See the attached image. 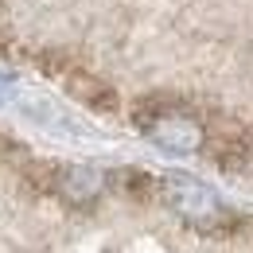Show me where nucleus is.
<instances>
[{"label":"nucleus","instance_id":"obj_1","mask_svg":"<svg viewBox=\"0 0 253 253\" xmlns=\"http://www.w3.org/2000/svg\"><path fill=\"white\" fill-rule=\"evenodd\" d=\"M132 125L140 128L148 140H156L160 148L175 152V156H191V152H203V136L207 125L203 117H195L183 101L175 97H144L136 101L132 109Z\"/></svg>","mask_w":253,"mask_h":253},{"label":"nucleus","instance_id":"obj_2","mask_svg":"<svg viewBox=\"0 0 253 253\" xmlns=\"http://www.w3.org/2000/svg\"><path fill=\"white\" fill-rule=\"evenodd\" d=\"M160 195L168 199V207L187 226L203 230V234H230L238 226V214L218 199V191H211L207 183H199L191 175H168V179H160Z\"/></svg>","mask_w":253,"mask_h":253},{"label":"nucleus","instance_id":"obj_3","mask_svg":"<svg viewBox=\"0 0 253 253\" xmlns=\"http://www.w3.org/2000/svg\"><path fill=\"white\" fill-rule=\"evenodd\" d=\"M105 187H109V175L90 168V164H59V171H55V195L66 199L70 207L97 203Z\"/></svg>","mask_w":253,"mask_h":253},{"label":"nucleus","instance_id":"obj_4","mask_svg":"<svg viewBox=\"0 0 253 253\" xmlns=\"http://www.w3.org/2000/svg\"><path fill=\"white\" fill-rule=\"evenodd\" d=\"M59 82L66 86V94L74 97V101H82V105L94 109V113H117V105H121L117 90H113L105 78L82 70V66H66V74L59 78Z\"/></svg>","mask_w":253,"mask_h":253},{"label":"nucleus","instance_id":"obj_5","mask_svg":"<svg viewBox=\"0 0 253 253\" xmlns=\"http://www.w3.org/2000/svg\"><path fill=\"white\" fill-rule=\"evenodd\" d=\"M109 187L121 191L132 203H148L152 195H160V179H152V175L140 171V168H117V171L109 175Z\"/></svg>","mask_w":253,"mask_h":253},{"label":"nucleus","instance_id":"obj_6","mask_svg":"<svg viewBox=\"0 0 253 253\" xmlns=\"http://www.w3.org/2000/svg\"><path fill=\"white\" fill-rule=\"evenodd\" d=\"M238 175H250V179H253V148L246 152V160H242V171H238Z\"/></svg>","mask_w":253,"mask_h":253},{"label":"nucleus","instance_id":"obj_7","mask_svg":"<svg viewBox=\"0 0 253 253\" xmlns=\"http://www.w3.org/2000/svg\"><path fill=\"white\" fill-rule=\"evenodd\" d=\"M4 94H8V82H4V78H0V97H4Z\"/></svg>","mask_w":253,"mask_h":253}]
</instances>
